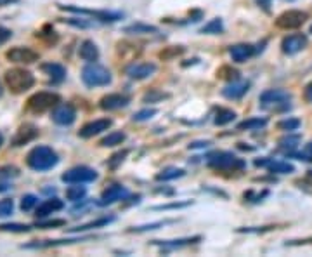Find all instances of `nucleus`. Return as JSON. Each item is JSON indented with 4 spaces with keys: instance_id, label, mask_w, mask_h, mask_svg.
<instances>
[{
    "instance_id": "obj_50",
    "label": "nucleus",
    "mask_w": 312,
    "mask_h": 257,
    "mask_svg": "<svg viewBox=\"0 0 312 257\" xmlns=\"http://www.w3.org/2000/svg\"><path fill=\"white\" fill-rule=\"evenodd\" d=\"M189 205V203H170V205H160V207H155L156 210H167V209H179V207H186Z\"/></svg>"
},
{
    "instance_id": "obj_2",
    "label": "nucleus",
    "mask_w": 312,
    "mask_h": 257,
    "mask_svg": "<svg viewBox=\"0 0 312 257\" xmlns=\"http://www.w3.org/2000/svg\"><path fill=\"white\" fill-rule=\"evenodd\" d=\"M3 80H5V86L10 89V92H14V94H23L35 86L33 73L28 72V70H24V68L7 70L5 75H3Z\"/></svg>"
},
{
    "instance_id": "obj_34",
    "label": "nucleus",
    "mask_w": 312,
    "mask_h": 257,
    "mask_svg": "<svg viewBox=\"0 0 312 257\" xmlns=\"http://www.w3.org/2000/svg\"><path fill=\"white\" fill-rule=\"evenodd\" d=\"M31 230V226L21 223H5L0 224V231H9V233H28Z\"/></svg>"
},
{
    "instance_id": "obj_46",
    "label": "nucleus",
    "mask_w": 312,
    "mask_h": 257,
    "mask_svg": "<svg viewBox=\"0 0 312 257\" xmlns=\"http://www.w3.org/2000/svg\"><path fill=\"white\" fill-rule=\"evenodd\" d=\"M269 195V191L267 189H264L262 193H253V191H248V193H245V198L248 200V202H262V198H265V196Z\"/></svg>"
},
{
    "instance_id": "obj_54",
    "label": "nucleus",
    "mask_w": 312,
    "mask_h": 257,
    "mask_svg": "<svg viewBox=\"0 0 312 257\" xmlns=\"http://www.w3.org/2000/svg\"><path fill=\"white\" fill-rule=\"evenodd\" d=\"M304 151H306V153L309 155V157H312V143L306 144V150H304Z\"/></svg>"
},
{
    "instance_id": "obj_53",
    "label": "nucleus",
    "mask_w": 312,
    "mask_h": 257,
    "mask_svg": "<svg viewBox=\"0 0 312 257\" xmlns=\"http://www.w3.org/2000/svg\"><path fill=\"white\" fill-rule=\"evenodd\" d=\"M9 188H10V186L7 184V182H2V181H0V193H2V191H7Z\"/></svg>"
},
{
    "instance_id": "obj_36",
    "label": "nucleus",
    "mask_w": 312,
    "mask_h": 257,
    "mask_svg": "<svg viewBox=\"0 0 312 257\" xmlns=\"http://www.w3.org/2000/svg\"><path fill=\"white\" fill-rule=\"evenodd\" d=\"M302 122L299 118H285V120L278 122V129L279 130H286V132H292V130H297L300 127Z\"/></svg>"
},
{
    "instance_id": "obj_39",
    "label": "nucleus",
    "mask_w": 312,
    "mask_h": 257,
    "mask_svg": "<svg viewBox=\"0 0 312 257\" xmlns=\"http://www.w3.org/2000/svg\"><path fill=\"white\" fill-rule=\"evenodd\" d=\"M37 202H38L37 196L28 193V195H24L23 198H21V210H23V212H30V210L37 205Z\"/></svg>"
},
{
    "instance_id": "obj_37",
    "label": "nucleus",
    "mask_w": 312,
    "mask_h": 257,
    "mask_svg": "<svg viewBox=\"0 0 312 257\" xmlns=\"http://www.w3.org/2000/svg\"><path fill=\"white\" fill-rule=\"evenodd\" d=\"M172 221H158V223H151V224H144V226H135L130 228L128 231H134V233H144V231H153L158 230L160 226H165V224H170Z\"/></svg>"
},
{
    "instance_id": "obj_42",
    "label": "nucleus",
    "mask_w": 312,
    "mask_h": 257,
    "mask_svg": "<svg viewBox=\"0 0 312 257\" xmlns=\"http://www.w3.org/2000/svg\"><path fill=\"white\" fill-rule=\"evenodd\" d=\"M182 52H184V47H167L165 51L160 52V58L161 59H172V58H177V56H181Z\"/></svg>"
},
{
    "instance_id": "obj_52",
    "label": "nucleus",
    "mask_w": 312,
    "mask_h": 257,
    "mask_svg": "<svg viewBox=\"0 0 312 257\" xmlns=\"http://www.w3.org/2000/svg\"><path fill=\"white\" fill-rule=\"evenodd\" d=\"M208 144H210L208 141H205V143H203V141H199V143H192L189 148H205V146H208Z\"/></svg>"
},
{
    "instance_id": "obj_13",
    "label": "nucleus",
    "mask_w": 312,
    "mask_h": 257,
    "mask_svg": "<svg viewBox=\"0 0 312 257\" xmlns=\"http://www.w3.org/2000/svg\"><path fill=\"white\" fill-rule=\"evenodd\" d=\"M111 125H113V122H111L110 118H99V120L89 122V124L83 125V127L78 130V136L82 137V139H90V137L108 130Z\"/></svg>"
},
{
    "instance_id": "obj_57",
    "label": "nucleus",
    "mask_w": 312,
    "mask_h": 257,
    "mask_svg": "<svg viewBox=\"0 0 312 257\" xmlns=\"http://www.w3.org/2000/svg\"><path fill=\"white\" fill-rule=\"evenodd\" d=\"M2 143H3V136L0 134V146H2Z\"/></svg>"
},
{
    "instance_id": "obj_14",
    "label": "nucleus",
    "mask_w": 312,
    "mask_h": 257,
    "mask_svg": "<svg viewBox=\"0 0 312 257\" xmlns=\"http://www.w3.org/2000/svg\"><path fill=\"white\" fill-rule=\"evenodd\" d=\"M128 196V191L125 186L122 184H113L110 186L108 189H104V193L101 195L99 198V205L104 207V205H111V203H117L120 202V200H125Z\"/></svg>"
},
{
    "instance_id": "obj_10",
    "label": "nucleus",
    "mask_w": 312,
    "mask_h": 257,
    "mask_svg": "<svg viewBox=\"0 0 312 257\" xmlns=\"http://www.w3.org/2000/svg\"><path fill=\"white\" fill-rule=\"evenodd\" d=\"M292 99V92L285 89H269L260 94V103L264 106H278V104H288Z\"/></svg>"
},
{
    "instance_id": "obj_28",
    "label": "nucleus",
    "mask_w": 312,
    "mask_h": 257,
    "mask_svg": "<svg viewBox=\"0 0 312 257\" xmlns=\"http://www.w3.org/2000/svg\"><path fill=\"white\" fill-rule=\"evenodd\" d=\"M234 118H236V113H234L233 110H229V108H219L213 122H215V125H227L231 124Z\"/></svg>"
},
{
    "instance_id": "obj_51",
    "label": "nucleus",
    "mask_w": 312,
    "mask_h": 257,
    "mask_svg": "<svg viewBox=\"0 0 312 257\" xmlns=\"http://www.w3.org/2000/svg\"><path fill=\"white\" fill-rule=\"evenodd\" d=\"M304 94H306V99L309 101V103H312V82L306 87V92Z\"/></svg>"
},
{
    "instance_id": "obj_59",
    "label": "nucleus",
    "mask_w": 312,
    "mask_h": 257,
    "mask_svg": "<svg viewBox=\"0 0 312 257\" xmlns=\"http://www.w3.org/2000/svg\"><path fill=\"white\" fill-rule=\"evenodd\" d=\"M311 33H312V26H311Z\"/></svg>"
},
{
    "instance_id": "obj_4",
    "label": "nucleus",
    "mask_w": 312,
    "mask_h": 257,
    "mask_svg": "<svg viewBox=\"0 0 312 257\" xmlns=\"http://www.w3.org/2000/svg\"><path fill=\"white\" fill-rule=\"evenodd\" d=\"M206 164L208 167L217 169V171H241L247 167V162L243 158H238L229 151H215V153L208 155Z\"/></svg>"
},
{
    "instance_id": "obj_5",
    "label": "nucleus",
    "mask_w": 312,
    "mask_h": 257,
    "mask_svg": "<svg viewBox=\"0 0 312 257\" xmlns=\"http://www.w3.org/2000/svg\"><path fill=\"white\" fill-rule=\"evenodd\" d=\"M61 103V97L56 92H47V90H42L37 92L28 99V110L33 111V113H45V111L54 110L58 104Z\"/></svg>"
},
{
    "instance_id": "obj_33",
    "label": "nucleus",
    "mask_w": 312,
    "mask_h": 257,
    "mask_svg": "<svg viewBox=\"0 0 312 257\" xmlns=\"http://www.w3.org/2000/svg\"><path fill=\"white\" fill-rule=\"evenodd\" d=\"M201 33H210V35H215V33H222L224 31V23L220 17H215V19H212L210 23H206L205 26L201 28Z\"/></svg>"
},
{
    "instance_id": "obj_56",
    "label": "nucleus",
    "mask_w": 312,
    "mask_h": 257,
    "mask_svg": "<svg viewBox=\"0 0 312 257\" xmlns=\"http://www.w3.org/2000/svg\"><path fill=\"white\" fill-rule=\"evenodd\" d=\"M2 94H3V86H2V82H0V97H2Z\"/></svg>"
},
{
    "instance_id": "obj_21",
    "label": "nucleus",
    "mask_w": 312,
    "mask_h": 257,
    "mask_svg": "<svg viewBox=\"0 0 312 257\" xmlns=\"http://www.w3.org/2000/svg\"><path fill=\"white\" fill-rule=\"evenodd\" d=\"M40 68H42V72H44L54 84L64 82L66 75H68V73H66V68L62 65H59V63H44Z\"/></svg>"
},
{
    "instance_id": "obj_9",
    "label": "nucleus",
    "mask_w": 312,
    "mask_h": 257,
    "mask_svg": "<svg viewBox=\"0 0 312 257\" xmlns=\"http://www.w3.org/2000/svg\"><path fill=\"white\" fill-rule=\"evenodd\" d=\"M5 58L12 63H17V65H31V63H37L40 59V54L31 47L17 45V47H12L5 52Z\"/></svg>"
},
{
    "instance_id": "obj_15",
    "label": "nucleus",
    "mask_w": 312,
    "mask_h": 257,
    "mask_svg": "<svg viewBox=\"0 0 312 257\" xmlns=\"http://www.w3.org/2000/svg\"><path fill=\"white\" fill-rule=\"evenodd\" d=\"M38 136V129L35 127V125L31 124H24L21 125L19 129L16 130V134H14V137L10 139V144L12 146H24V144L31 143L33 139H37Z\"/></svg>"
},
{
    "instance_id": "obj_3",
    "label": "nucleus",
    "mask_w": 312,
    "mask_h": 257,
    "mask_svg": "<svg viewBox=\"0 0 312 257\" xmlns=\"http://www.w3.org/2000/svg\"><path fill=\"white\" fill-rule=\"evenodd\" d=\"M82 82L87 87H104L111 84V72L97 63H87L82 70Z\"/></svg>"
},
{
    "instance_id": "obj_25",
    "label": "nucleus",
    "mask_w": 312,
    "mask_h": 257,
    "mask_svg": "<svg viewBox=\"0 0 312 257\" xmlns=\"http://www.w3.org/2000/svg\"><path fill=\"white\" fill-rule=\"evenodd\" d=\"M267 169L272 174H292V172H295V167L292 164L281 160H269Z\"/></svg>"
},
{
    "instance_id": "obj_55",
    "label": "nucleus",
    "mask_w": 312,
    "mask_h": 257,
    "mask_svg": "<svg viewBox=\"0 0 312 257\" xmlns=\"http://www.w3.org/2000/svg\"><path fill=\"white\" fill-rule=\"evenodd\" d=\"M12 2H16V0H0V7L7 5V3H12Z\"/></svg>"
},
{
    "instance_id": "obj_20",
    "label": "nucleus",
    "mask_w": 312,
    "mask_h": 257,
    "mask_svg": "<svg viewBox=\"0 0 312 257\" xmlns=\"http://www.w3.org/2000/svg\"><path fill=\"white\" fill-rule=\"evenodd\" d=\"M199 240H201V237H187V238H177V240H155L153 245H158L163 251H177V249L198 244Z\"/></svg>"
},
{
    "instance_id": "obj_8",
    "label": "nucleus",
    "mask_w": 312,
    "mask_h": 257,
    "mask_svg": "<svg viewBox=\"0 0 312 257\" xmlns=\"http://www.w3.org/2000/svg\"><path fill=\"white\" fill-rule=\"evenodd\" d=\"M99 177L97 172L94 169L87 167V165H78V167H73L69 171H66L64 174L61 175V179L68 184H75V182H92Z\"/></svg>"
},
{
    "instance_id": "obj_41",
    "label": "nucleus",
    "mask_w": 312,
    "mask_h": 257,
    "mask_svg": "<svg viewBox=\"0 0 312 257\" xmlns=\"http://www.w3.org/2000/svg\"><path fill=\"white\" fill-rule=\"evenodd\" d=\"M156 113H158V111L155 110V108H146V110L137 111V113H135L132 118H134L135 122H146V120H149V118L155 117Z\"/></svg>"
},
{
    "instance_id": "obj_40",
    "label": "nucleus",
    "mask_w": 312,
    "mask_h": 257,
    "mask_svg": "<svg viewBox=\"0 0 312 257\" xmlns=\"http://www.w3.org/2000/svg\"><path fill=\"white\" fill-rule=\"evenodd\" d=\"M66 221L64 219H52V221H37L35 226L40 228V230H51V228H59L64 226Z\"/></svg>"
},
{
    "instance_id": "obj_11",
    "label": "nucleus",
    "mask_w": 312,
    "mask_h": 257,
    "mask_svg": "<svg viewBox=\"0 0 312 257\" xmlns=\"http://www.w3.org/2000/svg\"><path fill=\"white\" fill-rule=\"evenodd\" d=\"M307 45V37L302 33H293V35H288V37L283 38L281 42V51L285 52V54L288 56H293L297 54V52L304 51Z\"/></svg>"
},
{
    "instance_id": "obj_23",
    "label": "nucleus",
    "mask_w": 312,
    "mask_h": 257,
    "mask_svg": "<svg viewBox=\"0 0 312 257\" xmlns=\"http://www.w3.org/2000/svg\"><path fill=\"white\" fill-rule=\"evenodd\" d=\"M78 54H80V58H82L83 61L96 63L97 59H99V49H97V45L94 44L92 40H83L82 44H80Z\"/></svg>"
},
{
    "instance_id": "obj_44",
    "label": "nucleus",
    "mask_w": 312,
    "mask_h": 257,
    "mask_svg": "<svg viewBox=\"0 0 312 257\" xmlns=\"http://www.w3.org/2000/svg\"><path fill=\"white\" fill-rule=\"evenodd\" d=\"M165 97H168V94H163L160 90H151V92H148L144 96V103H158V101L165 99Z\"/></svg>"
},
{
    "instance_id": "obj_18",
    "label": "nucleus",
    "mask_w": 312,
    "mask_h": 257,
    "mask_svg": "<svg viewBox=\"0 0 312 257\" xmlns=\"http://www.w3.org/2000/svg\"><path fill=\"white\" fill-rule=\"evenodd\" d=\"M156 72V65L153 63H135L127 68V75L132 80H144L148 77H151Z\"/></svg>"
},
{
    "instance_id": "obj_45",
    "label": "nucleus",
    "mask_w": 312,
    "mask_h": 257,
    "mask_svg": "<svg viewBox=\"0 0 312 257\" xmlns=\"http://www.w3.org/2000/svg\"><path fill=\"white\" fill-rule=\"evenodd\" d=\"M217 75L220 77V79H236L238 77V72L236 70H233V68H229V66H222L220 70H217Z\"/></svg>"
},
{
    "instance_id": "obj_1",
    "label": "nucleus",
    "mask_w": 312,
    "mask_h": 257,
    "mask_svg": "<svg viewBox=\"0 0 312 257\" xmlns=\"http://www.w3.org/2000/svg\"><path fill=\"white\" fill-rule=\"evenodd\" d=\"M26 164L31 171L45 172L54 169L59 164V157L51 146H35L33 150L28 153Z\"/></svg>"
},
{
    "instance_id": "obj_31",
    "label": "nucleus",
    "mask_w": 312,
    "mask_h": 257,
    "mask_svg": "<svg viewBox=\"0 0 312 257\" xmlns=\"http://www.w3.org/2000/svg\"><path fill=\"white\" fill-rule=\"evenodd\" d=\"M186 172L182 171V169H177V167H168L165 169V171H161L160 174L156 175L158 181H174V179H179L182 177Z\"/></svg>"
},
{
    "instance_id": "obj_27",
    "label": "nucleus",
    "mask_w": 312,
    "mask_h": 257,
    "mask_svg": "<svg viewBox=\"0 0 312 257\" xmlns=\"http://www.w3.org/2000/svg\"><path fill=\"white\" fill-rule=\"evenodd\" d=\"M300 141H302V137H300L299 134H290L288 132V136H285V137L279 139V148L285 150V151H293V150H297V146L300 144Z\"/></svg>"
},
{
    "instance_id": "obj_30",
    "label": "nucleus",
    "mask_w": 312,
    "mask_h": 257,
    "mask_svg": "<svg viewBox=\"0 0 312 257\" xmlns=\"http://www.w3.org/2000/svg\"><path fill=\"white\" fill-rule=\"evenodd\" d=\"M158 28L151 26V24H142V23H135L130 24V26L124 28V33H158Z\"/></svg>"
},
{
    "instance_id": "obj_43",
    "label": "nucleus",
    "mask_w": 312,
    "mask_h": 257,
    "mask_svg": "<svg viewBox=\"0 0 312 257\" xmlns=\"http://www.w3.org/2000/svg\"><path fill=\"white\" fill-rule=\"evenodd\" d=\"M14 210V202L10 198H3L0 200V217H7L10 216Z\"/></svg>"
},
{
    "instance_id": "obj_58",
    "label": "nucleus",
    "mask_w": 312,
    "mask_h": 257,
    "mask_svg": "<svg viewBox=\"0 0 312 257\" xmlns=\"http://www.w3.org/2000/svg\"><path fill=\"white\" fill-rule=\"evenodd\" d=\"M309 174H311V175H312V169H311V171H309Z\"/></svg>"
},
{
    "instance_id": "obj_17",
    "label": "nucleus",
    "mask_w": 312,
    "mask_h": 257,
    "mask_svg": "<svg viewBox=\"0 0 312 257\" xmlns=\"http://www.w3.org/2000/svg\"><path fill=\"white\" fill-rule=\"evenodd\" d=\"M64 207V202L59 198H47L45 202H42L40 205L37 207V210H35V216H37V219H45V217L52 216V214L59 212V210Z\"/></svg>"
},
{
    "instance_id": "obj_29",
    "label": "nucleus",
    "mask_w": 312,
    "mask_h": 257,
    "mask_svg": "<svg viewBox=\"0 0 312 257\" xmlns=\"http://www.w3.org/2000/svg\"><path fill=\"white\" fill-rule=\"evenodd\" d=\"M125 134L124 132H120V130H115V132H110L106 137H104L103 141H101V146H104V148H108V146H118V144H122L125 141Z\"/></svg>"
},
{
    "instance_id": "obj_6",
    "label": "nucleus",
    "mask_w": 312,
    "mask_h": 257,
    "mask_svg": "<svg viewBox=\"0 0 312 257\" xmlns=\"http://www.w3.org/2000/svg\"><path fill=\"white\" fill-rule=\"evenodd\" d=\"M59 9L68 10V12H75V14H83V16H90L94 17L99 23H115V21H120L124 17L122 12H111V10H92V9H82V7H75V5H59Z\"/></svg>"
},
{
    "instance_id": "obj_24",
    "label": "nucleus",
    "mask_w": 312,
    "mask_h": 257,
    "mask_svg": "<svg viewBox=\"0 0 312 257\" xmlns=\"http://www.w3.org/2000/svg\"><path fill=\"white\" fill-rule=\"evenodd\" d=\"M267 118L265 117H251L238 124V130H260L267 125Z\"/></svg>"
},
{
    "instance_id": "obj_26",
    "label": "nucleus",
    "mask_w": 312,
    "mask_h": 257,
    "mask_svg": "<svg viewBox=\"0 0 312 257\" xmlns=\"http://www.w3.org/2000/svg\"><path fill=\"white\" fill-rule=\"evenodd\" d=\"M85 195H87V189H85V186H82V182H75V184L69 186V188L66 189V198L73 203L83 200Z\"/></svg>"
},
{
    "instance_id": "obj_7",
    "label": "nucleus",
    "mask_w": 312,
    "mask_h": 257,
    "mask_svg": "<svg viewBox=\"0 0 312 257\" xmlns=\"http://www.w3.org/2000/svg\"><path fill=\"white\" fill-rule=\"evenodd\" d=\"M307 21V12L299 9H290L285 10L283 14H279L276 19V26L281 30H297Z\"/></svg>"
},
{
    "instance_id": "obj_49",
    "label": "nucleus",
    "mask_w": 312,
    "mask_h": 257,
    "mask_svg": "<svg viewBox=\"0 0 312 257\" xmlns=\"http://www.w3.org/2000/svg\"><path fill=\"white\" fill-rule=\"evenodd\" d=\"M10 37H12V31H10L9 28L0 26V45L5 44L7 40H10Z\"/></svg>"
},
{
    "instance_id": "obj_35",
    "label": "nucleus",
    "mask_w": 312,
    "mask_h": 257,
    "mask_svg": "<svg viewBox=\"0 0 312 257\" xmlns=\"http://www.w3.org/2000/svg\"><path fill=\"white\" fill-rule=\"evenodd\" d=\"M64 23L71 24V26H76V28H94L97 26V23L94 19H83V17H66V19H62Z\"/></svg>"
},
{
    "instance_id": "obj_22",
    "label": "nucleus",
    "mask_w": 312,
    "mask_h": 257,
    "mask_svg": "<svg viewBox=\"0 0 312 257\" xmlns=\"http://www.w3.org/2000/svg\"><path fill=\"white\" fill-rule=\"evenodd\" d=\"M229 54L234 63H245L255 54V47L250 44H236L229 49Z\"/></svg>"
},
{
    "instance_id": "obj_16",
    "label": "nucleus",
    "mask_w": 312,
    "mask_h": 257,
    "mask_svg": "<svg viewBox=\"0 0 312 257\" xmlns=\"http://www.w3.org/2000/svg\"><path fill=\"white\" fill-rule=\"evenodd\" d=\"M130 103V97L125 96V94H108V96L101 97L99 106L103 110L113 111V110H122V108L128 106Z\"/></svg>"
},
{
    "instance_id": "obj_38",
    "label": "nucleus",
    "mask_w": 312,
    "mask_h": 257,
    "mask_svg": "<svg viewBox=\"0 0 312 257\" xmlns=\"http://www.w3.org/2000/svg\"><path fill=\"white\" fill-rule=\"evenodd\" d=\"M19 175V169L14 167V165H2L0 167V181L2 179H12Z\"/></svg>"
},
{
    "instance_id": "obj_32",
    "label": "nucleus",
    "mask_w": 312,
    "mask_h": 257,
    "mask_svg": "<svg viewBox=\"0 0 312 257\" xmlns=\"http://www.w3.org/2000/svg\"><path fill=\"white\" fill-rule=\"evenodd\" d=\"M113 221H115L113 216L101 217V219H96V221H92V223H87V224H83V226L75 228L73 231H85V230H92V228H103V226H108V224H111Z\"/></svg>"
},
{
    "instance_id": "obj_12",
    "label": "nucleus",
    "mask_w": 312,
    "mask_h": 257,
    "mask_svg": "<svg viewBox=\"0 0 312 257\" xmlns=\"http://www.w3.org/2000/svg\"><path fill=\"white\" fill-rule=\"evenodd\" d=\"M52 120L58 125H71L76 120V110L71 104H58L52 110Z\"/></svg>"
},
{
    "instance_id": "obj_19",
    "label": "nucleus",
    "mask_w": 312,
    "mask_h": 257,
    "mask_svg": "<svg viewBox=\"0 0 312 257\" xmlns=\"http://www.w3.org/2000/svg\"><path fill=\"white\" fill-rule=\"evenodd\" d=\"M250 90V82H245V80H234L229 86H226L222 89V96L227 99H241L245 94Z\"/></svg>"
},
{
    "instance_id": "obj_48",
    "label": "nucleus",
    "mask_w": 312,
    "mask_h": 257,
    "mask_svg": "<svg viewBox=\"0 0 312 257\" xmlns=\"http://www.w3.org/2000/svg\"><path fill=\"white\" fill-rule=\"evenodd\" d=\"M127 153H128V151H122V153L113 155V157H111L113 160H110V167H113V169H115L118 164H120V162H124V158L127 157Z\"/></svg>"
},
{
    "instance_id": "obj_47",
    "label": "nucleus",
    "mask_w": 312,
    "mask_h": 257,
    "mask_svg": "<svg viewBox=\"0 0 312 257\" xmlns=\"http://www.w3.org/2000/svg\"><path fill=\"white\" fill-rule=\"evenodd\" d=\"M276 226H262V228H238V233H264V231H271Z\"/></svg>"
}]
</instances>
